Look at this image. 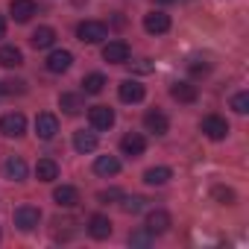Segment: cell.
Returning <instances> with one entry per match:
<instances>
[{
  "instance_id": "obj_1",
  "label": "cell",
  "mask_w": 249,
  "mask_h": 249,
  "mask_svg": "<svg viewBox=\"0 0 249 249\" xmlns=\"http://www.w3.org/2000/svg\"><path fill=\"white\" fill-rule=\"evenodd\" d=\"M106 36H108V30H106V24H100V21H82V24L76 27V38H79L82 44H100Z\"/></svg>"
},
{
  "instance_id": "obj_2",
  "label": "cell",
  "mask_w": 249,
  "mask_h": 249,
  "mask_svg": "<svg viewBox=\"0 0 249 249\" xmlns=\"http://www.w3.org/2000/svg\"><path fill=\"white\" fill-rule=\"evenodd\" d=\"M0 132H3L6 138H21L27 132V117L21 111H9L0 117Z\"/></svg>"
},
{
  "instance_id": "obj_3",
  "label": "cell",
  "mask_w": 249,
  "mask_h": 249,
  "mask_svg": "<svg viewBox=\"0 0 249 249\" xmlns=\"http://www.w3.org/2000/svg\"><path fill=\"white\" fill-rule=\"evenodd\" d=\"M38 223H41V211L36 205H18L15 208V226L21 231H33V229H38Z\"/></svg>"
},
{
  "instance_id": "obj_4",
  "label": "cell",
  "mask_w": 249,
  "mask_h": 249,
  "mask_svg": "<svg viewBox=\"0 0 249 249\" xmlns=\"http://www.w3.org/2000/svg\"><path fill=\"white\" fill-rule=\"evenodd\" d=\"M199 129H202V132H205L211 141H223V138L229 135V123H226L220 114H208V117H202Z\"/></svg>"
},
{
  "instance_id": "obj_5",
  "label": "cell",
  "mask_w": 249,
  "mask_h": 249,
  "mask_svg": "<svg viewBox=\"0 0 249 249\" xmlns=\"http://www.w3.org/2000/svg\"><path fill=\"white\" fill-rule=\"evenodd\" d=\"M56 132H59V120H56V114L41 111V114L36 117V135H38L41 141H53Z\"/></svg>"
},
{
  "instance_id": "obj_6",
  "label": "cell",
  "mask_w": 249,
  "mask_h": 249,
  "mask_svg": "<svg viewBox=\"0 0 249 249\" xmlns=\"http://www.w3.org/2000/svg\"><path fill=\"white\" fill-rule=\"evenodd\" d=\"M144 30H147L150 36H161V33H167V30H170V15L161 12V9L147 12V15H144Z\"/></svg>"
},
{
  "instance_id": "obj_7",
  "label": "cell",
  "mask_w": 249,
  "mask_h": 249,
  "mask_svg": "<svg viewBox=\"0 0 249 249\" xmlns=\"http://www.w3.org/2000/svg\"><path fill=\"white\" fill-rule=\"evenodd\" d=\"M103 59L108 65H126L129 62V44L126 41H108L103 47Z\"/></svg>"
},
{
  "instance_id": "obj_8",
  "label": "cell",
  "mask_w": 249,
  "mask_h": 249,
  "mask_svg": "<svg viewBox=\"0 0 249 249\" xmlns=\"http://www.w3.org/2000/svg\"><path fill=\"white\" fill-rule=\"evenodd\" d=\"M144 150H147V141H144V135H138V132H126V135L120 138V153H123V156L138 159V156H144Z\"/></svg>"
},
{
  "instance_id": "obj_9",
  "label": "cell",
  "mask_w": 249,
  "mask_h": 249,
  "mask_svg": "<svg viewBox=\"0 0 249 249\" xmlns=\"http://www.w3.org/2000/svg\"><path fill=\"white\" fill-rule=\"evenodd\" d=\"M88 120H91L94 129H111V126H114V108H108V106H94V108L88 111Z\"/></svg>"
},
{
  "instance_id": "obj_10",
  "label": "cell",
  "mask_w": 249,
  "mask_h": 249,
  "mask_svg": "<svg viewBox=\"0 0 249 249\" xmlns=\"http://www.w3.org/2000/svg\"><path fill=\"white\" fill-rule=\"evenodd\" d=\"M117 94H120L123 103H141L147 91H144V85H141L138 79H123L120 88H117Z\"/></svg>"
},
{
  "instance_id": "obj_11",
  "label": "cell",
  "mask_w": 249,
  "mask_h": 249,
  "mask_svg": "<svg viewBox=\"0 0 249 249\" xmlns=\"http://www.w3.org/2000/svg\"><path fill=\"white\" fill-rule=\"evenodd\" d=\"M144 126H147V132H153V135H164L170 123H167V114H164V111L150 108V111L144 114Z\"/></svg>"
},
{
  "instance_id": "obj_12",
  "label": "cell",
  "mask_w": 249,
  "mask_h": 249,
  "mask_svg": "<svg viewBox=\"0 0 249 249\" xmlns=\"http://www.w3.org/2000/svg\"><path fill=\"white\" fill-rule=\"evenodd\" d=\"M36 0H12L9 3V12H12V18L18 21V24H27L33 15H36Z\"/></svg>"
},
{
  "instance_id": "obj_13",
  "label": "cell",
  "mask_w": 249,
  "mask_h": 249,
  "mask_svg": "<svg viewBox=\"0 0 249 249\" xmlns=\"http://www.w3.org/2000/svg\"><path fill=\"white\" fill-rule=\"evenodd\" d=\"M44 65H47V71H50V73H65V71L73 65V56H71L68 50H53V53L47 56V62H44Z\"/></svg>"
},
{
  "instance_id": "obj_14",
  "label": "cell",
  "mask_w": 249,
  "mask_h": 249,
  "mask_svg": "<svg viewBox=\"0 0 249 249\" xmlns=\"http://www.w3.org/2000/svg\"><path fill=\"white\" fill-rule=\"evenodd\" d=\"M147 231H153V234H164L167 229H170V214L167 211H161V208H156V211H150L147 214V226H144Z\"/></svg>"
},
{
  "instance_id": "obj_15",
  "label": "cell",
  "mask_w": 249,
  "mask_h": 249,
  "mask_svg": "<svg viewBox=\"0 0 249 249\" xmlns=\"http://www.w3.org/2000/svg\"><path fill=\"white\" fill-rule=\"evenodd\" d=\"M3 173H6V179H12V182H24V179H27V161H24L21 156H12V159L3 161Z\"/></svg>"
},
{
  "instance_id": "obj_16",
  "label": "cell",
  "mask_w": 249,
  "mask_h": 249,
  "mask_svg": "<svg viewBox=\"0 0 249 249\" xmlns=\"http://www.w3.org/2000/svg\"><path fill=\"white\" fill-rule=\"evenodd\" d=\"M88 234H91L94 240H106V237L111 234V220L103 217V214H94V217L88 220Z\"/></svg>"
},
{
  "instance_id": "obj_17",
  "label": "cell",
  "mask_w": 249,
  "mask_h": 249,
  "mask_svg": "<svg viewBox=\"0 0 249 249\" xmlns=\"http://www.w3.org/2000/svg\"><path fill=\"white\" fill-rule=\"evenodd\" d=\"M94 173H97V176H117V173H120V161H117L114 156H97Z\"/></svg>"
},
{
  "instance_id": "obj_18",
  "label": "cell",
  "mask_w": 249,
  "mask_h": 249,
  "mask_svg": "<svg viewBox=\"0 0 249 249\" xmlns=\"http://www.w3.org/2000/svg\"><path fill=\"white\" fill-rule=\"evenodd\" d=\"M53 199H56V205H62V208H73V205L79 202V191L71 188V185H62V188L53 191Z\"/></svg>"
},
{
  "instance_id": "obj_19",
  "label": "cell",
  "mask_w": 249,
  "mask_h": 249,
  "mask_svg": "<svg viewBox=\"0 0 249 249\" xmlns=\"http://www.w3.org/2000/svg\"><path fill=\"white\" fill-rule=\"evenodd\" d=\"M36 176H38V182H53V179H59V164L53 159H38Z\"/></svg>"
},
{
  "instance_id": "obj_20",
  "label": "cell",
  "mask_w": 249,
  "mask_h": 249,
  "mask_svg": "<svg viewBox=\"0 0 249 249\" xmlns=\"http://www.w3.org/2000/svg\"><path fill=\"white\" fill-rule=\"evenodd\" d=\"M170 97L179 100V103H194V100H196V85H191V82H176V85L170 88Z\"/></svg>"
},
{
  "instance_id": "obj_21",
  "label": "cell",
  "mask_w": 249,
  "mask_h": 249,
  "mask_svg": "<svg viewBox=\"0 0 249 249\" xmlns=\"http://www.w3.org/2000/svg\"><path fill=\"white\" fill-rule=\"evenodd\" d=\"M59 108H62L65 114H79V111L85 108L82 94H62V97H59Z\"/></svg>"
},
{
  "instance_id": "obj_22",
  "label": "cell",
  "mask_w": 249,
  "mask_h": 249,
  "mask_svg": "<svg viewBox=\"0 0 249 249\" xmlns=\"http://www.w3.org/2000/svg\"><path fill=\"white\" fill-rule=\"evenodd\" d=\"M170 179H173V170H170V167H150V170L144 173V182L153 185V188H156V185H167Z\"/></svg>"
},
{
  "instance_id": "obj_23",
  "label": "cell",
  "mask_w": 249,
  "mask_h": 249,
  "mask_svg": "<svg viewBox=\"0 0 249 249\" xmlns=\"http://www.w3.org/2000/svg\"><path fill=\"white\" fill-rule=\"evenodd\" d=\"M33 47L36 50H44V47H53V41H56V33L50 30V27H38L36 33H33Z\"/></svg>"
},
{
  "instance_id": "obj_24",
  "label": "cell",
  "mask_w": 249,
  "mask_h": 249,
  "mask_svg": "<svg viewBox=\"0 0 249 249\" xmlns=\"http://www.w3.org/2000/svg\"><path fill=\"white\" fill-rule=\"evenodd\" d=\"M73 147H76V153H94L97 150V135L82 129V132L73 135Z\"/></svg>"
},
{
  "instance_id": "obj_25",
  "label": "cell",
  "mask_w": 249,
  "mask_h": 249,
  "mask_svg": "<svg viewBox=\"0 0 249 249\" xmlns=\"http://www.w3.org/2000/svg\"><path fill=\"white\" fill-rule=\"evenodd\" d=\"M0 65L3 68H18V65H24V53L18 50V47H0Z\"/></svg>"
},
{
  "instance_id": "obj_26",
  "label": "cell",
  "mask_w": 249,
  "mask_h": 249,
  "mask_svg": "<svg viewBox=\"0 0 249 249\" xmlns=\"http://www.w3.org/2000/svg\"><path fill=\"white\" fill-rule=\"evenodd\" d=\"M106 88V76L103 73H88L85 79H82V91L85 94H100Z\"/></svg>"
},
{
  "instance_id": "obj_27",
  "label": "cell",
  "mask_w": 249,
  "mask_h": 249,
  "mask_svg": "<svg viewBox=\"0 0 249 249\" xmlns=\"http://www.w3.org/2000/svg\"><path fill=\"white\" fill-rule=\"evenodd\" d=\"M24 91H27V82L24 79H3V82H0V94H3V97L24 94Z\"/></svg>"
},
{
  "instance_id": "obj_28",
  "label": "cell",
  "mask_w": 249,
  "mask_h": 249,
  "mask_svg": "<svg viewBox=\"0 0 249 249\" xmlns=\"http://www.w3.org/2000/svg\"><path fill=\"white\" fill-rule=\"evenodd\" d=\"M144 205H147L144 196H123V202H120V208L126 214H138V211H144Z\"/></svg>"
},
{
  "instance_id": "obj_29",
  "label": "cell",
  "mask_w": 249,
  "mask_h": 249,
  "mask_svg": "<svg viewBox=\"0 0 249 249\" xmlns=\"http://www.w3.org/2000/svg\"><path fill=\"white\" fill-rule=\"evenodd\" d=\"M231 108H234L237 114H246V111H249V94H246V91H237V94L231 97Z\"/></svg>"
},
{
  "instance_id": "obj_30",
  "label": "cell",
  "mask_w": 249,
  "mask_h": 249,
  "mask_svg": "<svg viewBox=\"0 0 249 249\" xmlns=\"http://www.w3.org/2000/svg\"><path fill=\"white\" fill-rule=\"evenodd\" d=\"M211 194H214V199H217L220 205H231V202H234V191H231V188H223V185H217Z\"/></svg>"
},
{
  "instance_id": "obj_31",
  "label": "cell",
  "mask_w": 249,
  "mask_h": 249,
  "mask_svg": "<svg viewBox=\"0 0 249 249\" xmlns=\"http://www.w3.org/2000/svg\"><path fill=\"white\" fill-rule=\"evenodd\" d=\"M150 240H153V231H147V229H144V231H135V234L129 237V243H132V246H147Z\"/></svg>"
},
{
  "instance_id": "obj_32",
  "label": "cell",
  "mask_w": 249,
  "mask_h": 249,
  "mask_svg": "<svg viewBox=\"0 0 249 249\" xmlns=\"http://www.w3.org/2000/svg\"><path fill=\"white\" fill-rule=\"evenodd\" d=\"M191 73H194V76H199V73H208V65H205V62H202V65H199V62H194V65H191Z\"/></svg>"
},
{
  "instance_id": "obj_33",
  "label": "cell",
  "mask_w": 249,
  "mask_h": 249,
  "mask_svg": "<svg viewBox=\"0 0 249 249\" xmlns=\"http://www.w3.org/2000/svg\"><path fill=\"white\" fill-rule=\"evenodd\" d=\"M135 71H141V73H147V71H153V65H150V59H141V62L135 65Z\"/></svg>"
},
{
  "instance_id": "obj_34",
  "label": "cell",
  "mask_w": 249,
  "mask_h": 249,
  "mask_svg": "<svg viewBox=\"0 0 249 249\" xmlns=\"http://www.w3.org/2000/svg\"><path fill=\"white\" fill-rule=\"evenodd\" d=\"M6 36V21H3V15H0V38Z\"/></svg>"
},
{
  "instance_id": "obj_35",
  "label": "cell",
  "mask_w": 249,
  "mask_h": 249,
  "mask_svg": "<svg viewBox=\"0 0 249 249\" xmlns=\"http://www.w3.org/2000/svg\"><path fill=\"white\" fill-rule=\"evenodd\" d=\"M159 3H173V0H159Z\"/></svg>"
}]
</instances>
